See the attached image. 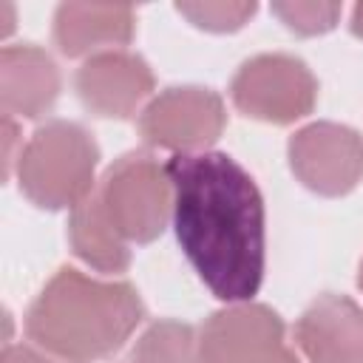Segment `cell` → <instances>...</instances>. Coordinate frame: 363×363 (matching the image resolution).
I'll return each instance as SVG.
<instances>
[{"label": "cell", "mask_w": 363, "mask_h": 363, "mask_svg": "<svg viewBox=\"0 0 363 363\" xmlns=\"http://www.w3.org/2000/svg\"><path fill=\"white\" fill-rule=\"evenodd\" d=\"M130 363H204L199 337L187 323L159 320L133 346Z\"/></svg>", "instance_id": "14"}, {"label": "cell", "mask_w": 363, "mask_h": 363, "mask_svg": "<svg viewBox=\"0 0 363 363\" xmlns=\"http://www.w3.org/2000/svg\"><path fill=\"white\" fill-rule=\"evenodd\" d=\"M224 125L227 113L221 96L199 85L162 91L145 105L139 116L142 139L147 145L176 150V156L204 153V147H210L221 136Z\"/></svg>", "instance_id": "7"}, {"label": "cell", "mask_w": 363, "mask_h": 363, "mask_svg": "<svg viewBox=\"0 0 363 363\" xmlns=\"http://www.w3.org/2000/svg\"><path fill=\"white\" fill-rule=\"evenodd\" d=\"M289 167L318 196H346L363 179V139L337 122H312L289 139Z\"/></svg>", "instance_id": "8"}, {"label": "cell", "mask_w": 363, "mask_h": 363, "mask_svg": "<svg viewBox=\"0 0 363 363\" xmlns=\"http://www.w3.org/2000/svg\"><path fill=\"white\" fill-rule=\"evenodd\" d=\"M14 31V6L9 0H0V34L9 37Z\"/></svg>", "instance_id": "19"}, {"label": "cell", "mask_w": 363, "mask_h": 363, "mask_svg": "<svg viewBox=\"0 0 363 363\" xmlns=\"http://www.w3.org/2000/svg\"><path fill=\"white\" fill-rule=\"evenodd\" d=\"M136 14L130 6L62 3L54 14V43L65 57L116 51L133 40Z\"/></svg>", "instance_id": "11"}, {"label": "cell", "mask_w": 363, "mask_h": 363, "mask_svg": "<svg viewBox=\"0 0 363 363\" xmlns=\"http://www.w3.org/2000/svg\"><path fill=\"white\" fill-rule=\"evenodd\" d=\"M352 34L354 37H363V3H357L354 6V11H352Z\"/></svg>", "instance_id": "20"}, {"label": "cell", "mask_w": 363, "mask_h": 363, "mask_svg": "<svg viewBox=\"0 0 363 363\" xmlns=\"http://www.w3.org/2000/svg\"><path fill=\"white\" fill-rule=\"evenodd\" d=\"M77 94L85 111L102 119H128L153 91L147 62L130 51H102L88 57L77 71Z\"/></svg>", "instance_id": "9"}, {"label": "cell", "mask_w": 363, "mask_h": 363, "mask_svg": "<svg viewBox=\"0 0 363 363\" xmlns=\"http://www.w3.org/2000/svg\"><path fill=\"white\" fill-rule=\"evenodd\" d=\"M176 238L207 284L227 303L250 301L264 281L267 213L252 176L227 153H184L167 164Z\"/></svg>", "instance_id": "1"}, {"label": "cell", "mask_w": 363, "mask_h": 363, "mask_svg": "<svg viewBox=\"0 0 363 363\" xmlns=\"http://www.w3.org/2000/svg\"><path fill=\"white\" fill-rule=\"evenodd\" d=\"M176 11L182 17H187L196 28L227 34V31H238L250 23V17L255 14V3H247V0H196V3H179Z\"/></svg>", "instance_id": "15"}, {"label": "cell", "mask_w": 363, "mask_h": 363, "mask_svg": "<svg viewBox=\"0 0 363 363\" xmlns=\"http://www.w3.org/2000/svg\"><path fill=\"white\" fill-rule=\"evenodd\" d=\"M71 250L99 272H122L130 264V244L102 210L96 193L82 199L68 218Z\"/></svg>", "instance_id": "13"}, {"label": "cell", "mask_w": 363, "mask_h": 363, "mask_svg": "<svg viewBox=\"0 0 363 363\" xmlns=\"http://www.w3.org/2000/svg\"><path fill=\"white\" fill-rule=\"evenodd\" d=\"M99 147L94 136L68 119L40 125L20 147L17 179L28 201L45 210L77 207L94 193Z\"/></svg>", "instance_id": "3"}, {"label": "cell", "mask_w": 363, "mask_h": 363, "mask_svg": "<svg viewBox=\"0 0 363 363\" xmlns=\"http://www.w3.org/2000/svg\"><path fill=\"white\" fill-rule=\"evenodd\" d=\"M3 363H57V360L37 352V349H28V346H6Z\"/></svg>", "instance_id": "17"}, {"label": "cell", "mask_w": 363, "mask_h": 363, "mask_svg": "<svg viewBox=\"0 0 363 363\" xmlns=\"http://www.w3.org/2000/svg\"><path fill=\"white\" fill-rule=\"evenodd\" d=\"M295 340L309 363H363V309L326 292L298 318Z\"/></svg>", "instance_id": "10"}, {"label": "cell", "mask_w": 363, "mask_h": 363, "mask_svg": "<svg viewBox=\"0 0 363 363\" xmlns=\"http://www.w3.org/2000/svg\"><path fill=\"white\" fill-rule=\"evenodd\" d=\"M142 315V298L128 281H99L62 267L34 298L26 332L51 357L94 363L113 354Z\"/></svg>", "instance_id": "2"}, {"label": "cell", "mask_w": 363, "mask_h": 363, "mask_svg": "<svg viewBox=\"0 0 363 363\" xmlns=\"http://www.w3.org/2000/svg\"><path fill=\"white\" fill-rule=\"evenodd\" d=\"M60 96V68L37 45H6L0 54V102L6 116L37 119Z\"/></svg>", "instance_id": "12"}, {"label": "cell", "mask_w": 363, "mask_h": 363, "mask_svg": "<svg viewBox=\"0 0 363 363\" xmlns=\"http://www.w3.org/2000/svg\"><path fill=\"white\" fill-rule=\"evenodd\" d=\"M230 96L250 119L289 125L315 108L318 82L306 62L292 54H258L238 68Z\"/></svg>", "instance_id": "5"}, {"label": "cell", "mask_w": 363, "mask_h": 363, "mask_svg": "<svg viewBox=\"0 0 363 363\" xmlns=\"http://www.w3.org/2000/svg\"><path fill=\"white\" fill-rule=\"evenodd\" d=\"M94 193L128 244L156 241L173 216L167 170L147 153H125L116 159Z\"/></svg>", "instance_id": "4"}, {"label": "cell", "mask_w": 363, "mask_h": 363, "mask_svg": "<svg viewBox=\"0 0 363 363\" xmlns=\"http://www.w3.org/2000/svg\"><path fill=\"white\" fill-rule=\"evenodd\" d=\"M357 284H360V289H363V264H360V275H357Z\"/></svg>", "instance_id": "21"}, {"label": "cell", "mask_w": 363, "mask_h": 363, "mask_svg": "<svg viewBox=\"0 0 363 363\" xmlns=\"http://www.w3.org/2000/svg\"><path fill=\"white\" fill-rule=\"evenodd\" d=\"M199 349L204 363H298L278 312L250 301L210 315Z\"/></svg>", "instance_id": "6"}, {"label": "cell", "mask_w": 363, "mask_h": 363, "mask_svg": "<svg viewBox=\"0 0 363 363\" xmlns=\"http://www.w3.org/2000/svg\"><path fill=\"white\" fill-rule=\"evenodd\" d=\"M14 145H17V125L11 122V116H3V164H6V176L11 173L14 159Z\"/></svg>", "instance_id": "18"}, {"label": "cell", "mask_w": 363, "mask_h": 363, "mask_svg": "<svg viewBox=\"0 0 363 363\" xmlns=\"http://www.w3.org/2000/svg\"><path fill=\"white\" fill-rule=\"evenodd\" d=\"M272 14L295 34L315 37L326 34L335 28L340 20V6L337 3H315V0H286V3H272Z\"/></svg>", "instance_id": "16"}]
</instances>
